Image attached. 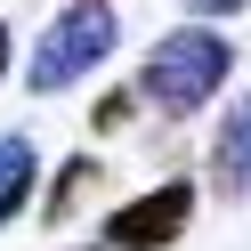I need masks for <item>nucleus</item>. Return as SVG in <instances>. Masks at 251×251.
<instances>
[{
  "label": "nucleus",
  "mask_w": 251,
  "mask_h": 251,
  "mask_svg": "<svg viewBox=\"0 0 251 251\" xmlns=\"http://www.w3.org/2000/svg\"><path fill=\"white\" fill-rule=\"evenodd\" d=\"M227 73H235V49H227V41L202 33V25H178V33H162L146 49L138 89H146V105H162V114H202V98H211Z\"/></svg>",
  "instance_id": "nucleus-1"
},
{
  "label": "nucleus",
  "mask_w": 251,
  "mask_h": 251,
  "mask_svg": "<svg viewBox=\"0 0 251 251\" xmlns=\"http://www.w3.org/2000/svg\"><path fill=\"white\" fill-rule=\"evenodd\" d=\"M89 186H98V162H65V170H57V195L41 202V219H65L73 195H89Z\"/></svg>",
  "instance_id": "nucleus-6"
},
{
  "label": "nucleus",
  "mask_w": 251,
  "mask_h": 251,
  "mask_svg": "<svg viewBox=\"0 0 251 251\" xmlns=\"http://www.w3.org/2000/svg\"><path fill=\"white\" fill-rule=\"evenodd\" d=\"M0 73H8V25H0Z\"/></svg>",
  "instance_id": "nucleus-8"
},
{
  "label": "nucleus",
  "mask_w": 251,
  "mask_h": 251,
  "mask_svg": "<svg viewBox=\"0 0 251 251\" xmlns=\"http://www.w3.org/2000/svg\"><path fill=\"white\" fill-rule=\"evenodd\" d=\"M114 33H122V25H114V8H98V0H73L65 17L41 33V49H33V73H25V81H33L41 98H57L73 73H89L105 49H114Z\"/></svg>",
  "instance_id": "nucleus-2"
},
{
  "label": "nucleus",
  "mask_w": 251,
  "mask_h": 251,
  "mask_svg": "<svg viewBox=\"0 0 251 251\" xmlns=\"http://www.w3.org/2000/svg\"><path fill=\"white\" fill-rule=\"evenodd\" d=\"M33 138H17V130H8V138H0V227H8V219H17V202L25 195H33Z\"/></svg>",
  "instance_id": "nucleus-5"
},
{
  "label": "nucleus",
  "mask_w": 251,
  "mask_h": 251,
  "mask_svg": "<svg viewBox=\"0 0 251 251\" xmlns=\"http://www.w3.org/2000/svg\"><path fill=\"white\" fill-rule=\"evenodd\" d=\"M195 8H202V17H227V8H243V0H195Z\"/></svg>",
  "instance_id": "nucleus-7"
},
{
  "label": "nucleus",
  "mask_w": 251,
  "mask_h": 251,
  "mask_svg": "<svg viewBox=\"0 0 251 251\" xmlns=\"http://www.w3.org/2000/svg\"><path fill=\"white\" fill-rule=\"evenodd\" d=\"M186 219H195V186L170 178V186H154V195L122 202V211L105 219V251H170L186 235Z\"/></svg>",
  "instance_id": "nucleus-3"
},
{
  "label": "nucleus",
  "mask_w": 251,
  "mask_h": 251,
  "mask_svg": "<svg viewBox=\"0 0 251 251\" xmlns=\"http://www.w3.org/2000/svg\"><path fill=\"white\" fill-rule=\"evenodd\" d=\"M211 195L219 202L251 195V98H235L227 122H219V138H211Z\"/></svg>",
  "instance_id": "nucleus-4"
}]
</instances>
